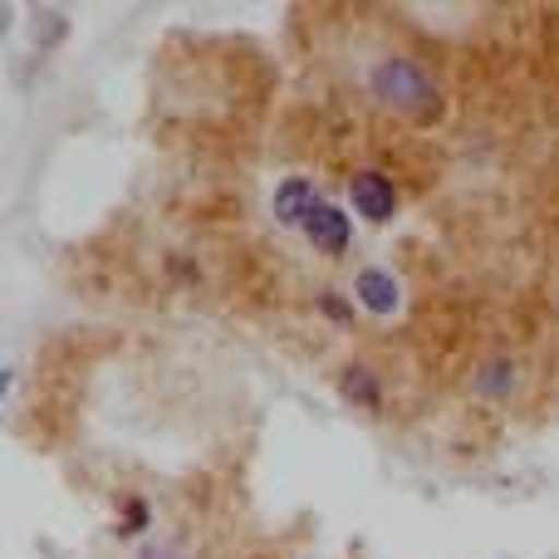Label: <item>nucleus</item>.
I'll return each instance as SVG.
<instances>
[{
    "label": "nucleus",
    "instance_id": "11",
    "mask_svg": "<svg viewBox=\"0 0 559 559\" xmlns=\"http://www.w3.org/2000/svg\"><path fill=\"white\" fill-rule=\"evenodd\" d=\"M138 559H187V550L177 540H147L143 550H138Z\"/></svg>",
    "mask_w": 559,
    "mask_h": 559
},
{
    "label": "nucleus",
    "instance_id": "6",
    "mask_svg": "<svg viewBox=\"0 0 559 559\" xmlns=\"http://www.w3.org/2000/svg\"><path fill=\"white\" fill-rule=\"evenodd\" d=\"M354 299L368 309V314L388 319L397 309V280H393V271H383V265H364V271L354 275Z\"/></svg>",
    "mask_w": 559,
    "mask_h": 559
},
{
    "label": "nucleus",
    "instance_id": "1",
    "mask_svg": "<svg viewBox=\"0 0 559 559\" xmlns=\"http://www.w3.org/2000/svg\"><path fill=\"white\" fill-rule=\"evenodd\" d=\"M364 88L373 94V104L383 114L413 118V123H432L442 114V88H437V74L423 64V59L403 55V49H388V55L373 59V69L364 74Z\"/></svg>",
    "mask_w": 559,
    "mask_h": 559
},
{
    "label": "nucleus",
    "instance_id": "10",
    "mask_svg": "<svg viewBox=\"0 0 559 559\" xmlns=\"http://www.w3.org/2000/svg\"><path fill=\"white\" fill-rule=\"evenodd\" d=\"M319 309H324V314L334 319V324H354V305H344V299H338V295H329V289H324V295H319Z\"/></svg>",
    "mask_w": 559,
    "mask_h": 559
},
{
    "label": "nucleus",
    "instance_id": "2",
    "mask_svg": "<svg viewBox=\"0 0 559 559\" xmlns=\"http://www.w3.org/2000/svg\"><path fill=\"white\" fill-rule=\"evenodd\" d=\"M472 397L481 403H515L525 393V358L515 348H491V354L476 358L472 378H466Z\"/></svg>",
    "mask_w": 559,
    "mask_h": 559
},
{
    "label": "nucleus",
    "instance_id": "9",
    "mask_svg": "<svg viewBox=\"0 0 559 559\" xmlns=\"http://www.w3.org/2000/svg\"><path fill=\"white\" fill-rule=\"evenodd\" d=\"M147 521H153L147 501H143V496H128V501H123V521H118V535H138Z\"/></svg>",
    "mask_w": 559,
    "mask_h": 559
},
{
    "label": "nucleus",
    "instance_id": "12",
    "mask_svg": "<svg viewBox=\"0 0 559 559\" xmlns=\"http://www.w3.org/2000/svg\"><path fill=\"white\" fill-rule=\"evenodd\" d=\"M555 309H559V280H555Z\"/></svg>",
    "mask_w": 559,
    "mask_h": 559
},
{
    "label": "nucleus",
    "instance_id": "7",
    "mask_svg": "<svg viewBox=\"0 0 559 559\" xmlns=\"http://www.w3.org/2000/svg\"><path fill=\"white\" fill-rule=\"evenodd\" d=\"M338 393H344V403L368 407V413H373V407H383L388 388H383V378H378L368 364H348L344 373H338Z\"/></svg>",
    "mask_w": 559,
    "mask_h": 559
},
{
    "label": "nucleus",
    "instance_id": "8",
    "mask_svg": "<svg viewBox=\"0 0 559 559\" xmlns=\"http://www.w3.org/2000/svg\"><path fill=\"white\" fill-rule=\"evenodd\" d=\"M69 35V20L64 15H59V10H39V15H35V49L39 45H59V39H64Z\"/></svg>",
    "mask_w": 559,
    "mask_h": 559
},
{
    "label": "nucleus",
    "instance_id": "3",
    "mask_svg": "<svg viewBox=\"0 0 559 559\" xmlns=\"http://www.w3.org/2000/svg\"><path fill=\"white\" fill-rule=\"evenodd\" d=\"M348 202H354V212L364 216L368 226H383L397 216V187L388 173H378V167H358L354 177H348Z\"/></svg>",
    "mask_w": 559,
    "mask_h": 559
},
{
    "label": "nucleus",
    "instance_id": "4",
    "mask_svg": "<svg viewBox=\"0 0 559 559\" xmlns=\"http://www.w3.org/2000/svg\"><path fill=\"white\" fill-rule=\"evenodd\" d=\"M299 231H305V241L314 246L319 255H329V261H338V255L354 251V222H348V212L334 206V202H319Z\"/></svg>",
    "mask_w": 559,
    "mask_h": 559
},
{
    "label": "nucleus",
    "instance_id": "5",
    "mask_svg": "<svg viewBox=\"0 0 559 559\" xmlns=\"http://www.w3.org/2000/svg\"><path fill=\"white\" fill-rule=\"evenodd\" d=\"M324 202L319 197V187H314V177H305V173H295V177H285V182L275 187V197H271V212H275V222L280 226H305L309 222V212Z\"/></svg>",
    "mask_w": 559,
    "mask_h": 559
}]
</instances>
